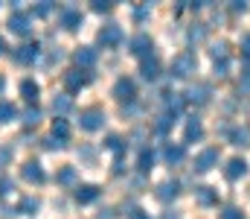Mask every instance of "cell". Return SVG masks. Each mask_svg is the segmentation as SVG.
I'll list each match as a JSON object with an SVG mask.
<instances>
[{
  "label": "cell",
  "mask_w": 250,
  "mask_h": 219,
  "mask_svg": "<svg viewBox=\"0 0 250 219\" xmlns=\"http://www.w3.org/2000/svg\"><path fill=\"white\" fill-rule=\"evenodd\" d=\"M195 71H198V59H195V53H189V50L178 53V56L172 59V68H169L172 79H189Z\"/></svg>",
  "instance_id": "obj_1"
},
{
  "label": "cell",
  "mask_w": 250,
  "mask_h": 219,
  "mask_svg": "<svg viewBox=\"0 0 250 219\" xmlns=\"http://www.w3.org/2000/svg\"><path fill=\"white\" fill-rule=\"evenodd\" d=\"M96 41H99V47H105V50H114V47H120L125 41V32L120 24H108V26H102L99 29V35H96Z\"/></svg>",
  "instance_id": "obj_2"
},
{
  "label": "cell",
  "mask_w": 250,
  "mask_h": 219,
  "mask_svg": "<svg viewBox=\"0 0 250 219\" xmlns=\"http://www.w3.org/2000/svg\"><path fill=\"white\" fill-rule=\"evenodd\" d=\"M79 126H82L84 132H99V129L105 126V111H102V108H84V111L79 114Z\"/></svg>",
  "instance_id": "obj_3"
},
{
  "label": "cell",
  "mask_w": 250,
  "mask_h": 219,
  "mask_svg": "<svg viewBox=\"0 0 250 219\" xmlns=\"http://www.w3.org/2000/svg\"><path fill=\"white\" fill-rule=\"evenodd\" d=\"M38 56H41V47L35 41H26V44H21V47L12 50V59L18 65H32V62H38Z\"/></svg>",
  "instance_id": "obj_4"
},
{
  "label": "cell",
  "mask_w": 250,
  "mask_h": 219,
  "mask_svg": "<svg viewBox=\"0 0 250 219\" xmlns=\"http://www.w3.org/2000/svg\"><path fill=\"white\" fill-rule=\"evenodd\" d=\"M114 97H117L123 105H131V102L137 99V85H134V79H128V76L117 79V85H114Z\"/></svg>",
  "instance_id": "obj_5"
},
{
  "label": "cell",
  "mask_w": 250,
  "mask_h": 219,
  "mask_svg": "<svg viewBox=\"0 0 250 219\" xmlns=\"http://www.w3.org/2000/svg\"><path fill=\"white\" fill-rule=\"evenodd\" d=\"M9 32H15V35H29V32H32V15H29V12H12V15H9Z\"/></svg>",
  "instance_id": "obj_6"
},
{
  "label": "cell",
  "mask_w": 250,
  "mask_h": 219,
  "mask_svg": "<svg viewBox=\"0 0 250 219\" xmlns=\"http://www.w3.org/2000/svg\"><path fill=\"white\" fill-rule=\"evenodd\" d=\"M215 164H218V149L209 146V149H204V152L195 155V167H192V170H195V172H209Z\"/></svg>",
  "instance_id": "obj_7"
},
{
  "label": "cell",
  "mask_w": 250,
  "mask_h": 219,
  "mask_svg": "<svg viewBox=\"0 0 250 219\" xmlns=\"http://www.w3.org/2000/svg\"><path fill=\"white\" fill-rule=\"evenodd\" d=\"M87 79H90V73H82L79 68L76 71H70V73H64V94H79L84 85H87Z\"/></svg>",
  "instance_id": "obj_8"
},
{
  "label": "cell",
  "mask_w": 250,
  "mask_h": 219,
  "mask_svg": "<svg viewBox=\"0 0 250 219\" xmlns=\"http://www.w3.org/2000/svg\"><path fill=\"white\" fill-rule=\"evenodd\" d=\"M209 97H212V88H209V85H204V82L192 85L187 94H184V99H187V102H195V105H207V102H209Z\"/></svg>",
  "instance_id": "obj_9"
},
{
  "label": "cell",
  "mask_w": 250,
  "mask_h": 219,
  "mask_svg": "<svg viewBox=\"0 0 250 219\" xmlns=\"http://www.w3.org/2000/svg\"><path fill=\"white\" fill-rule=\"evenodd\" d=\"M128 47H131V53H134V56L148 59V56H151V50H154V41H151L146 32H140V35H134V38H131V44H128Z\"/></svg>",
  "instance_id": "obj_10"
},
{
  "label": "cell",
  "mask_w": 250,
  "mask_h": 219,
  "mask_svg": "<svg viewBox=\"0 0 250 219\" xmlns=\"http://www.w3.org/2000/svg\"><path fill=\"white\" fill-rule=\"evenodd\" d=\"M21 175H23V181H29V184H44V181H47V172H44V167H41L38 161H26L23 170H21Z\"/></svg>",
  "instance_id": "obj_11"
},
{
  "label": "cell",
  "mask_w": 250,
  "mask_h": 219,
  "mask_svg": "<svg viewBox=\"0 0 250 219\" xmlns=\"http://www.w3.org/2000/svg\"><path fill=\"white\" fill-rule=\"evenodd\" d=\"M76 202L79 205H90V202H96L99 199V187L96 184H76Z\"/></svg>",
  "instance_id": "obj_12"
},
{
  "label": "cell",
  "mask_w": 250,
  "mask_h": 219,
  "mask_svg": "<svg viewBox=\"0 0 250 219\" xmlns=\"http://www.w3.org/2000/svg\"><path fill=\"white\" fill-rule=\"evenodd\" d=\"M195 202H198L201 208H212V205L218 202V190H215V187L201 184V187H195Z\"/></svg>",
  "instance_id": "obj_13"
},
{
  "label": "cell",
  "mask_w": 250,
  "mask_h": 219,
  "mask_svg": "<svg viewBox=\"0 0 250 219\" xmlns=\"http://www.w3.org/2000/svg\"><path fill=\"white\" fill-rule=\"evenodd\" d=\"M62 26L67 32H73V29L82 26V12H79L76 6H64L62 9Z\"/></svg>",
  "instance_id": "obj_14"
},
{
  "label": "cell",
  "mask_w": 250,
  "mask_h": 219,
  "mask_svg": "<svg viewBox=\"0 0 250 219\" xmlns=\"http://www.w3.org/2000/svg\"><path fill=\"white\" fill-rule=\"evenodd\" d=\"M140 73H143V79H146V82H157V79H160V62H157V56L143 59Z\"/></svg>",
  "instance_id": "obj_15"
},
{
  "label": "cell",
  "mask_w": 250,
  "mask_h": 219,
  "mask_svg": "<svg viewBox=\"0 0 250 219\" xmlns=\"http://www.w3.org/2000/svg\"><path fill=\"white\" fill-rule=\"evenodd\" d=\"M201 138H204V126H201V120H198V117H189L187 129H184V144H195V141H201Z\"/></svg>",
  "instance_id": "obj_16"
},
{
  "label": "cell",
  "mask_w": 250,
  "mask_h": 219,
  "mask_svg": "<svg viewBox=\"0 0 250 219\" xmlns=\"http://www.w3.org/2000/svg\"><path fill=\"white\" fill-rule=\"evenodd\" d=\"M163 102H166V114H172V117H178L187 105L184 94H163Z\"/></svg>",
  "instance_id": "obj_17"
},
{
  "label": "cell",
  "mask_w": 250,
  "mask_h": 219,
  "mask_svg": "<svg viewBox=\"0 0 250 219\" xmlns=\"http://www.w3.org/2000/svg\"><path fill=\"white\" fill-rule=\"evenodd\" d=\"M73 59H76L79 68H87V71H90V68L96 65V50H93V47H79Z\"/></svg>",
  "instance_id": "obj_18"
},
{
  "label": "cell",
  "mask_w": 250,
  "mask_h": 219,
  "mask_svg": "<svg viewBox=\"0 0 250 219\" xmlns=\"http://www.w3.org/2000/svg\"><path fill=\"white\" fill-rule=\"evenodd\" d=\"M245 172H248V161H245V158H233V161H227V170H224V175H227L230 181L242 178Z\"/></svg>",
  "instance_id": "obj_19"
},
{
  "label": "cell",
  "mask_w": 250,
  "mask_h": 219,
  "mask_svg": "<svg viewBox=\"0 0 250 219\" xmlns=\"http://www.w3.org/2000/svg\"><path fill=\"white\" fill-rule=\"evenodd\" d=\"M38 94H41L38 82H32V79H23V82H21V97H23L29 105H35V102H38Z\"/></svg>",
  "instance_id": "obj_20"
},
{
  "label": "cell",
  "mask_w": 250,
  "mask_h": 219,
  "mask_svg": "<svg viewBox=\"0 0 250 219\" xmlns=\"http://www.w3.org/2000/svg\"><path fill=\"white\" fill-rule=\"evenodd\" d=\"M178 193H181V184H178V181H163V184L157 187V199H160V202H172Z\"/></svg>",
  "instance_id": "obj_21"
},
{
  "label": "cell",
  "mask_w": 250,
  "mask_h": 219,
  "mask_svg": "<svg viewBox=\"0 0 250 219\" xmlns=\"http://www.w3.org/2000/svg\"><path fill=\"white\" fill-rule=\"evenodd\" d=\"M184 155H187V149H184V144H166V149H163V158L175 167V164H181L184 161Z\"/></svg>",
  "instance_id": "obj_22"
},
{
  "label": "cell",
  "mask_w": 250,
  "mask_h": 219,
  "mask_svg": "<svg viewBox=\"0 0 250 219\" xmlns=\"http://www.w3.org/2000/svg\"><path fill=\"white\" fill-rule=\"evenodd\" d=\"M175 120H178V117H172V114H166V111H163V114L154 120V132H157L160 138H163V135H169V132H172V126H175Z\"/></svg>",
  "instance_id": "obj_23"
},
{
  "label": "cell",
  "mask_w": 250,
  "mask_h": 219,
  "mask_svg": "<svg viewBox=\"0 0 250 219\" xmlns=\"http://www.w3.org/2000/svg\"><path fill=\"white\" fill-rule=\"evenodd\" d=\"M151 167H154V152H151V149H140V155H137V170L146 175V172H151Z\"/></svg>",
  "instance_id": "obj_24"
},
{
  "label": "cell",
  "mask_w": 250,
  "mask_h": 219,
  "mask_svg": "<svg viewBox=\"0 0 250 219\" xmlns=\"http://www.w3.org/2000/svg\"><path fill=\"white\" fill-rule=\"evenodd\" d=\"M53 138L62 141V144H67V138H70V126H67L64 117H56V120H53Z\"/></svg>",
  "instance_id": "obj_25"
},
{
  "label": "cell",
  "mask_w": 250,
  "mask_h": 219,
  "mask_svg": "<svg viewBox=\"0 0 250 219\" xmlns=\"http://www.w3.org/2000/svg\"><path fill=\"white\" fill-rule=\"evenodd\" d=\"M70 108H73V97L70 94H59L53 99V114H67Z\"/></svg>",
  "instance_id": "obj_26"
},
{
  "label": "cell",
  "mask_w": 250,
  "mask_h": 219,
  "mask_svg": "<svg viewBox=\"0 0 250 219\" xmlns=\"http://www.w3.org/2000/svg\"><path fill=\"white\" fill-rule=\"evenodd\" d=\"M18 117V108H15V102H9V99H0V126L3 123H9V120H15Z\"/></svg>",
  "instance_id": "obj_27"
},
{
  "label": "cell",
  "mask_w": 250,
  "mask_h": 219,
  "mask_svg": "<svg viewBox=\"0 0 250 219\" xmlns=\"http://www.w3.org/2000/svg\"><path fill=\"white\" fill-rule=\"evenodd\" d=\"M230 144L233 146H248L250 144V129H230Z\"/></svg>",
  "instance_id": "obj_28"
},
{
  "label": "cell",
  "mask_w": 250,
  "mask_h": 219,
  "mask_svg": "<svg viewBox=\"0 0 250 219\" xmlns=\"http://www.w3.org/2000/svg\"><path fill=\"white\" fill-rule=\"evenodd\" d=\"M56 181L64 184V187H73V184H76V167H62L59 175H56Z\"/></svg>",
  "instance_id": "obj_29"
},
{
  "label": "cell",
  "mask_w": 250,
  "mask_h": 219,
  "mask_svg": "<svg viewBox=\"0 0 250 219\" xmlns=\"http://www.w3.org/2000/svg\"><path fill=\"white\" fill-rule=\"evenodd\" d=\"M204 35H207V24H192V29L187 32V41L198 44V41H204Z\"/></svg>",
  "instance_id": "obj_30"
},
{
  "label": "cell",
  "mask_w": 250,
  "mask_h": 219,
  "mask_svg": "<svg viewBox=\"0 0 250 219\" xmlns=\"http://www.w3.org/2000/svg\"><path fill=\"white\" fill-rule=\"evenodd\" d=\"M105 149H111L114 155H123L125 152V141L120 135H108V141H105Z\"/></svg>",
  "instance_id": "obj_31"
},
{
  "label": "cell",
  "mask_w": 250,
  "mask_h": 219,
  "mask_svg": "<svg viewBox=\"0 0 250 219\" xmlns=\"http://www.w3.org/2000/svg\"><path fill=\"white\" fill-rule=\"evenodd\" d=\"M23 123H26V126H38V123H41V108H38V105H29V108L23 111Z\"/></svg>",
  "instance_id": "obj_32"
},
{
  "label": "cell",
  "mask_w": 250,
  "mask_h": 219,
  "mask_svg": "<svg viewBox=\"0 0 250 219\" xmlns=\"http://www.w3.org/2000/svg\"><path fill=\"white\" fill-rule=\"evenodd\" d=\"M18 211H21V214H26V217H32V214L38 211V199L23 196V199H21V205H18Z\"/></svg>",
  "instance_id": "obj_33"
},
{
  "label": "cell",
  "mask_w": 250,
  "mask_h": 219,
  "mask_svg": "<svg viewBox=\"0 0 250 219\" xmlns=\"http://www.w3.org/2000/svg\"><path fill=\"white\" fill-rule=\"evenodd\" d=\"M209 56H212V62H221V59H227V41H215V44L209 47Z\"/></svg>",
  "instance_id": "obj_34"
},
{
  "label": "cell",
  "mask_w": 250,
  "mask_h": 219,
  "mask_svg": "<svg viewBox=\"0 0 250 219\" xmlns=\"http://www.w3.org/2000/svg\"><path fill=\"white\" fill-rule=\"evenodd\" d=\"M218 219H245V214H242V211H239L236 205H227V208H224V211L218 214Z\"/></svg>",
  "instance_id": "obj_35"
},
{
  "label": "cell",
  "mask_w": 250,
  "mask_h": 219,
  "mask_svg": "<svg viewBox=\"0 0 250 219\" xmlns=\"http://www.w3.org/2000/svg\"><path fill=\"white\" fill-rule=\"evenodd\" d=\"M215 76H218V79H227V76H230V59L215 62Z\"/></svg>",
  "instance_id": "obj_36"
},
{
  "label": "cell",
  "mask_w": 250,
  "mask_h": 219,
  "mask_svg": "<svg viewBox=\"0 0 250 219\" xmlns=\"http://www.w3.org/2000/svg\"><path fill=\"white\" fill-rule=\"evenodd\" d=\"M90 9H93V12H99V15H105V12H111V9H114V3H108V0H93V3H90Z\"/></svg>",
  "instance_id": "obj_37"
},
{
  "label": "cell",
  "mask_w": 250,
  "mask_h": 219,
  "mask_svg": "<svg viewBox=\"0 0 250 219\" xmlns=\"http://www.w3.org/2000/svg\"><path fill=\"white\" fill-rule=\"evenodd\" d=\"M50 12H53V3H38V6H35V15H38V18H47Z\"/></svg>",
  "instance_id": "obj_38"
},
{
  "label": "cell",
  "mask_w": 250,
  "mask_h": 219,
  "mask_svg": "<svg viewBox=\"0 0 250 219\" xmlns=\"http://www.w3.org/2000/svg\"><path fill=\"white\" fill-rule=\"evenodd\" d=\"M148 15H151V9H148V3H146V6H137V9H134V18H137V21H146Z\"/></svg>",
  "instance_id": "obj_39"
},
{
  "label": "cell",
  "mask_w": 250,
  "mask_h": 219,
  "mask_svg": "<svg viewBox=\"0 0 250 219\" xmlns=\"http://www.w3.org/2000/svg\"><path fill=\"white\" fill-rule=\"evenodd\" d=\"M9 190H15V184H12V178H6V175H0V196H6Z\"/></svg>",
  "instance_id": "obj_40"
},
{
  "label": "cell",
  "mask_w": 250,
  "mask_h": 219,
  "mask_svg": "<svg viewBox=\"0 0 250 219\" xmlns=\"http://www.w3.org/2000/svg\"><path fill=\"white\" fill-rule=\"evenodd\" d=\"M64 146H67V144H62V141H56L53 135H50V138L44 141V149H64Z\"/></svg>",
  "instance_id": "obj_41"
},
{
  "label": "cell",
  "mask_w": 250,
  "mask_h": 219,
  "mask_svg": "<svg viewBox=\"0 0 250 219\" xmlns=\"http://www.w3.org/2000/svg\"><path fill=\"white\" fill-rule=\"evenodd\" d=\"M9 161H12V149H9V146H3V149H0V167H6Z\"/></svg>",
  "instance_id": "obj_42"
},
{
  "label": "cell",
  "mask_w": 250,
  "mask_h": 219,
  "mask_svg": "<svg viewBox=\"0 0 250 219\" xmlns=\"http://www.w3.org/2000/svg\"><path fill=\"white\" fill-rule=\"evenodd\" d=\"M128 219H148V214H146L143 208H131V214H128Z\"/></svg>",
  "instance_id": "obj_43"
},
{
  "label": "cell",
  "mask_w": 250,
  "mask_h": 219,
  "mask_svg": "<svg viewBox=\"0 0 250 219\" xmlns=\"http://www.w3.org/2000/svg\"><path fill=\"white\" fill-rule=\"evenodd\" d=\"M242 50H245V56H250V32L242 35Z\"/></svg>",
  "instance_id": "obj_44"
},
{
  "label": "cell",
  "mask_w": 250,
  "mask_h": 219,
  "mask_svg": "<svg viewBox=\"0 0 250 219\" xmlns=\"http://www.w3.org/2000/svg\"><path fill=\"white\" fill-rule=\"evenodd\" d=\"M82 158H84V161H90V158H93V149H87V146H84V149H82Z\"/></svg>",
  "instance_id": "obj_45"
},
{
  "label": "cell",
  "mask_w": 250,
  "mask_h": 219,
  "mask_svg": "<svg viewBox=\"0 0 250 219\" xmlns=\"http://www.w3.org/2000/svg\"><path fill=\"white\" fill-rule=\"evenodd\" d=\"M99 219H114V211H108V208H105V211L99 214Z\"/></svg>",
  "instance_id": "obj_46"
},
{
  "label": "cell",
  "mask_w": 250,
  "mask_h": 219,
  "mask_svg": "<svg viewBox=\"0 0 250 219\" xmlns=\"http://www.w3.org/2000/svg\"><path fill=\"white\" fill-rule=\"evenodd\" d=\"M163 219H181V217H178V211H166V217Z\"/></svg>",
  "instance_id": "obj_47"
},
{
  "label": "cell",
  "mask_w": 250,
  "mask_h": 219,
  "mask_svg": "<svg viewBox=\"0 0 250 219\" xmlns=\"http://www.w3.org/2000/svg\"><path fill=\"white\" fill-rule=\"evenodd\" d=\"M3 50H6V44H3V38H0V53H3Z\"/></svg>",
  "instance_id": "obj_48"
},
{
  "label": "cell",
  "mask_w": 250,
  "mask_h": 219,
  "mask_svg": "<svg viewBox=\"0 0 250 219\" xmlns=\"http://www.w3.org/2000/svg\"><path fill=\"white\" fill-rule=\"evenodd\" d=\"M0 91H3V79H0Z\"/></svg>",
  "instance_id": "obj_49"
}]
</instances>
